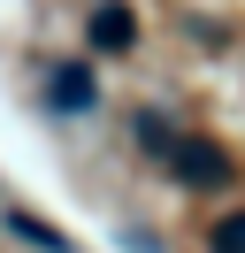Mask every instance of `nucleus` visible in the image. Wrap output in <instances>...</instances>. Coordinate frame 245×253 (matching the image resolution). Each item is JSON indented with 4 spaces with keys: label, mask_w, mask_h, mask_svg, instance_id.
Segmentation results:
<instances>
[{
    "label": "nucleus",
    "mask_w": 245,
    "mask_h": 253,
    "mask_svg": "<svg viewBox=\"0 0 245 253\" xmlns=\"http://www.w3.org/2000/svg\"><path fill=\"white\" fill-rule=\"evenodd\" d=\"M168 169H176L184 184H222L230 161H222V146H207V138H176L168 146Z\"/></svg>",
    "instance_id": "f257e3e1"
},
{
    "label": "nucleus",
    "mask_w": 245,
    "mask_h": 253,
    "mask_svg": "<svg viewBox=\"0 0 245 253\" xmlns=\"http://www.w3.org/2000/svg\"><path fill=\"white\" fill-rule=\"evenodd\" d=\"M130 39H138V16H130V8H115V0L92 8V46H100V54H122Z\"/></svg>",
    "instance_id": "f03ea898"
},
{
    "label": "nucleus",
    "mask_w": 245,
    "mask_h": 253,
    "mask_svg": "<svg viewBox=\"0 0 245 253\" xmlns=\"http://www.w3.org/2000/svg\"><path fill=\"white\" fill-rule=\"evenodd\" d=\"M46 92H54V108H69V115H77V108H92V69H77V62H69V69H54V84H46Z\"/></svg>",
    "instance_id": "7ed1b4c3"
},
{
    "label": "nucleus",
    "mask_w": 245,
    "mask_h": 253,
    "mask_svg": "<svg viewBox=\"0 0 245 253\" xmlns=\"http://www.w3.org/2000/svg\"><path fill=\"white\" fill-rule=\"evenodd\" d=\"M207 246H214V253H245V215H222Z\"/></svg>",
    "instance_id": "20e7f679"
}]
</instances>
